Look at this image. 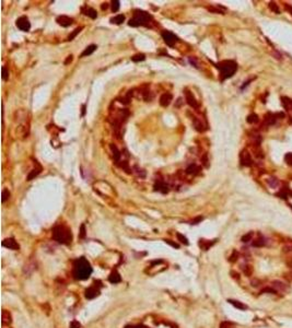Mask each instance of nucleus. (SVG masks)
<instances>
[{
  "mask_svg": "<svg viewBox=\"0 0 292 328\" xmlns=\"http://www.w3.org/2000/svg\"><path fill=\"white\" fill-rule=\"evenodd\" d=\"M92 273V267L84 257H81L75 261L73 265V277L78 280H86Z\"/></svg>",
  "mask_w": 292,
  "mask_h": 328,
  "instance_id": "nucleus-1",
  "label": "nucleus"
},
{
  "mask_svg": "<svg viewBox=\"0 0 292 328\" xmlns=\"http://www.w3.org/2000/svg\"><path fill=\"white\" fill-rule=\"evenodd\" d=\"M217 68L220 71V80L224 81L231 78L236 72L237 65L233 60H223V61L217 64Z\"/></svg>",
  "mask_w": 292,
  "mask_h": 328,
  "instance_id": "nucleus-2",
  "label": "nucleus"
},
{
  "mask_svg": "<svg viewBox=\"0 0 292 328\" xmlns=\"http://www.w3.org/2000/svg\"><path fill=\"white\" fill-rule=\"evenodd\" d=\"M53 239L60 244L69 245L72 241L71 231L65 225H57L53 230Z\"/></svg>",
  "mask_w": 292,
  "mask_h": 328,
  "instance_id": "nucleus-3",
  "label": "nucleus"
},
{
  "mask_svg": "<svg viewBox=\"0 0 292 328\" xmlns=\"http://www.w3.org/2000/svg\"><path fill=\"white\" fill-rule=\"evenodd\" d=\"M152 21V16L148 12L142 10H136L133 19L129 20L128 25L137 27V26H149Z\"/></svg>",
  "mask_w": 292,
  "mask_h": 328,
  "instance_id": "nucleus-4",
  "label": "nucleus"
},
{
  "mask_svg": "<svg viewBox=\"0 0 292 328\" xmlns=\"http://www.w3.org/2000/svg\"><path fill=\"white\" fill-rule=\"evenodd\" d=\"M161 35H162V38L164 39V42L166 43V45H169L171 47L178 41V37L170 31H163L161 33Z\"/></svg>",
  "mask_w": 292,
  "mask_h": 328,
  "instance_id": "nucleus-5",
  "label": "nucleus"
},
{
  "mask_svg": "<svg viewBox=\"0 0 292 328\" xmlns=\"http://www.w3.org/2000/svg\"><path fill=\"white\" fill-rule=\"evenodd\" d=\"M16 26H18V29H20L23 32H29L30 29H31V23H30L29 19L26 18V16H21V18H19L18 20H16Z\"/></svg>",
  "mask_w": 292,
  "mask_h": 328,
  "instance_id": "nucleus-6",
  "label": "nucleus"
},
{
  "mask_svg": "<svg viewBox=\"0 0 292 328\" xmlns=\"http://www.w3.org/2000/svg\"><path fill=\"white\" fill-rule=\"evenodd\" d=\"M240 160L242 165L244 166H250L253 164V160H252V156H250V152L247 150H243L240 154Z\"/></svg>",
  "mask_w": 292,
  "mask_h": 328,
  "instance_id": "nucleus-7",
  "label": "nucleus"
},
{
  "mask_svg": "<svg viewBox=\"0 0 292 328\" xmlns=\"http://www.w3.org/2000/svg\"><path fill=\"white\" fill-rule=\"evenodd\" d=\"M99 295H100V289H99V288H97L95 286H90L89 289L86 290V299L92 300V299H94V297H99Z\"/></svg>",
  "mask_w": 292,
  "mask_h": 328,
  "instance_id": "nucleus-8",
  "label": "nucleus"
},
{
  "mask_svg": "<svg viewBox=\"0 0 292 328\" xmlns=\"http://www.w3.org/2000/svg\"><path fill=\"white\" fill-rule=\"evenodd\" d=\"M2 246L13 250H18L20 248V246H19V244L14 239H5V241H2Z\"/></svg>",
  "mask_w": 292,
  "mask_h": 328,
  "instance_id": "nucleus-9",
  "label": "nucleus"
},
{
  "mask_svg": "<svg viewBox=\"0 0 292 328\" xmlns=\"http://www.w3.org/2000/svg\"><path fill=\"white\" fill-rule=\"evenodd\" d=\"M57 23L59 24V25H61L63 27H68V26H70L71 24L73 23V20L71 18H69V16H60L57 18Z\"/></svg>",
  "mask_w": 292,
  "mask_h": 328,
  "instance_id": "nucleus-10",
  "label": "nucleus"
},
{
  "mask_svg": "<svg viewBox=\"0 0 292 328\" xmlns=\"http://www.w3.org/2000/svg\"><path fill=\"white\" fill-rule=\"evenodd\" d=\"M185 97H186V101H187L189 106L194 107V108H196V109L198 108V103H197V101H196L195 97H194L193 93H191L188 90H185Z\"/></svg>",
  "mask_w": 292,
  "mask_h": 328,
  "instance_id": "nucleus-11",
  "label": "nucleus"
},
{
  "mask_svg": "<svg viewBox=\"0 0 292 328\" xmlns=\"http://www.w3.org/2000/svg\"><path fill=\"white\" fill-rule=\"evenodd\" d=\"M172 100H173L172 94H171V93H164V94H162L161 97H160V104H161V106L166 107V106H169V105L171 104Z\"/></svg>",
  "mask_w": 292,
  "mask_h": 328,
  "instance_id": "nucleus-12",
  "label": "nucleus"
},
{
  "mask_svg": "<svg viewBox=\"0 0 292 328\" xmlns=\"http://www.w3.org/2000/svg\"><path fill=\"white\" fill-rule=\"evenodd\" d=\"M271 288H274V289L276 290V292H284L286 290L288 289V286L286 283H283V282L276 280V281L272 282V286H271Z\"/></svg>",
  "mask_w": 292,
  "mask_h": 328,
  "instance_id": "nucleus-13",
  "label": "nucleus"
},
{
  "mask_svg": "<svg viewBox=\"0 0 292 328\" xmlns=\"http://www.w3.org/2000/svg\"><path fill=\"white\" fill-rule=\"evenodd\" d=\"M193 122H194V126H195L196 130L197 131L203 133V131L206 130V126H205V124L201 122V119H199V118H197V117H194Z\"/></svg>",
  "mask_w": 292,
  "mask_h": 328,
  "instance_id": "nucleus-14",
  "label": "nucleus"
},
{
  "mask_svg": "<svg viewBox=\"0 0 292 328\" xmlns=\"http://www.w3.org/2000/svg\"><path fill=\"white\" fill-rule=\"evenodd\" d=\"M214 243H216V240L211 241V242H210V241H207V240H200V241H199V246H200L201 250H208L209 248L211 247L212 245L214 244Z\"/></svg>",
  "mask_w": 292,
  "mask_h": 328,
  "instance_id": "nucleus-15",
  "label": "nucleus"
},
{
  "mask_svg": "<svg viewBox=\"0 0 292 328\" xmlns=\"http://www.w3.org/2000/svg\"><path fill=\"white\" fill-rule=\"evenodd\" d=\"M97 45H94V44L89 45V46L86 47V49H84L83 52H82V54H81V57H86V56H90V55L93 54L94 50L97 49Z\"/></svg>",
  "mask_w": 292,
  "mask_h": 328,
  "instance_id": "nucleus-16",
  "label": "nucleus"
},
{
  "mask_svg": "<svg viewBox=\"0 0 292 328\" xmlns=\"http://www.w3.org/2000/svg\"><path fill=\"white\" fill-rule=\"evenodd\" d=\"M111 150H112L113 152V156H114V160L116 161V163H118L120 160V155H122V153H120V151L117 149V147L114 146V144H111Z\"/></svg>",
  "mask_w": 292,
  "mask_h": 328,
  "instance_id": "nucleus-17",
  "label": "nucleus"
},
{
  "mask_svg": "<svg viewBox=\"0 0 292 328\" xmlns=\"http://www.w3.org/2000/svg\"><path fill=\"white\" fill-rule=\"evenodd\" d=\"M199 171H200V167L197 166L196 164H192V165H189V166L186 169V173H187V174H191V175H197L199 173Z\"/></svg>",
  "mask_w": 292,
  "mask_h": 328,
  "instance_id": "nucleus-18",
  "label": "nucleus"
},
{
  "mask_svg": "<svg viewBox=\"0 0 292 328\" xmlns=\"http://www.w3.org/2000/svg\"><path fill=\"white\" fill-rule=\"evenodd\" d=\"M108 280H110V282H112V283H118V282H120L122 278H120L119 273H118L117 271H113V272L110 275V277H108Z\"/></svg>",
  "mask_w": 292,
  "mask_h": 328,
  "instance_id": "nucleus-19",
  "label": "nucleus"
},
{
  "mask_svg": "<svg viewBox=\"0 0 292 328\" xmlns=\"http://www.w3.org/2000/svg\"><path fill=\"white\" fill-rule=\"evenodd\" d=\"M110 21H111V23L117 24L118 25V24H122L124 21H125V16H124V14H117V16H115L114 18L111 19Z\"/></svg>",
  "mask_w": 292,
  "mask_h": 328,
  "instance_id": "nucleus-20",
  "label": "nucleus"
},
{
  "mask_svg": "<svg viewBox=\"0 0 292 328\" xmlns=\"http://www.w3.org/2000/svg\"><path fill=\"white\" fill-rule=\"evenodd\" d=\"M154 187H155V190H159V191H161L163 194H166L169 191V187L163 182H158V184Z\"/></svg>",
  "mask_w": 292,
  "mask_h": 328,
  "instance_id": "nucleus-21",
  "label": "nucleus"
},
{
  "mask_svg": "<svg viewBox=\"0 0 292 328\" xmlns=\"http://www.w3.org/2000/svg\"><path fill=\"white\" fill-rule=\"evenodd\" d=\"M41 172H42V166H41V165H39V166L37 167V169H33L31 171V173H30V174L27 175V180H32L34 178V177H36L37 175H38Z\"/></svg>",
  "mask_w": 292,
  "mask_h": 328,
  "instance_id": "nucleus-22",
  "label": "nucleus"
},
{
  "mask_svg": "<svg viewBox=\"0 0 292 328\" xmlns=\"http://www.w3.org/2000/svg\"><path fill=\"white\" fill-rule=\"evenodd\" d=\"M228 302L231 303V304H232L233 306L236 307V308H239V310H246V308H247V306H246L245 304H243L242 302H240V301H235V300H229Z\"/></svg>",
  "mask_w": 292,
  "mask_h": 328,
  "instance_id": "nucleus-23",
  "label": "nucleus"
},
{
  "mask_svg": "<svg viewBox=\"0 0 292 328\" xmlns=\"http://www.w3.org/2000/svg\"><path fill=\"white\" fill-rule=\"evenodd\" d=\"M265 244H266L265 237H261V236L257 237L253 242V246H255V247H263V246H265Z\"/></svg>",
  "mask_w": 292,
  "mask_h": 328,
  "instance_id": "nucleus-24",
  "label": "nucleus"
},
{
  "mask_svg": "<svg viewBox=\"0 0 292 328\" xmlns=\"http://www.w3.org/2000/svg\"><path fill=\"white\" fill-rule=\"evenodd\" d=\"M275 120H276V115H272V114H270V113H268V114L266 115L265 119H264V122H266V125H272V124L275 122Z\"/></svg>",
  "mask_w": 292,
  "mask_h": 328,
  "instance_id": "nucleus-25",
  "label": "nucleus"
},
{
  "mask_svg": "<svg viewBox=\"0 0 292 328\" xmlns=\"http://www.w3.org/2000/svg\"><path fill=\"white\" fill-rule=\"evenodd\" d=\"M10 323H11V315L7 311H2V324L7 325V324H10Z\"/></svg>",
  "mask_w": 292,
  "mask_h": 328,
  "instance_id": "nucleus-26",
  "label": "nucleus"
},
{
  "mask_svg": "<svg viewBox=\"0 0 292 328\" xmlns=\"http://www.w3.org/2000/svg\"><path fill=\"white\" fill-rule=\"evenodd\" d=\"M144 59H146V55L144 54H137L131 57V60H133V63H139V61H142Z\"/></svg>",
  "mask_w": 292,
  "mask_h": 328,
  "instance_id": "nucleus-27",
  "label": "nucleus"
},
{
  "mask_svg": "<svg viewBox=\"0 0 292 328\" xmlns=\"http://www.w3.org/2000/svg\"><path fill=\"white\" fill-rule=\"evenodd\" d=\"M82 29H83V27H82V26H80V27H77L76 30H73L72 33H71L70 35L68 36V41H73V39H75V37H76L77 35H78V34L80 33L81 30H82Z\"/></svg>",
  "mask_w": 292,
  "mask_h": 328,
  "instance_id": "nucleus-28",
  "label": "nucleus"
},
{
  "mask_svg": "<svg viewBox=\"0 0 292 328\" xmlns=\"http://www.w3.org/2000/svg\"><path fill=\"white\" fill-rule=\"evenodd\" d=\"M246 120H247V122H250V124H255V122H258V116H257L256 114H250L247 116Z\"/></svg>",
  "mask_w": 292,
  "mask_h": 328,
  "instance_id": "nucleus-29",
  "label": "nucleus"
},
{
  "mask_svg": "<svg viewBox=\"0 0 292 328\" xmlns=\"http://www.w3.org/2000/svg\"><path fill=\"white\" fill-rule=\"evenodd\" d=\"M86 14L88 16H90L91 19H97V12L94 10V9H92V8L88 9V10H86Z\"/></svg>",
  "mask_w": 292,
  "mask_h": 328,
  "instance_id": "nucleus-30",
  "label": "nucleus"
},
{
  "mask_svg": "<svg viewBox=\"0 0 292 328\" xmlns=\"http://www.w3.org/2000/svg\"><path fill=\"white\" fill-rule=\"evenodd\" d=\"M242 269H243V271H244V273H245L246 276H250V275L253 273V267H252L250 265L243 266Z\"/></svg>",
  "mask_w": 292,
  "mask_h": 328,
  "instance_id": "nucleus-31",
  "label": "nucleus"
},
{
  "mask_svg": "<svg viewBox=\"0 0 292 328\" xmlns=\"http://www.w3.org/2000/svg\"><path fill=\"white\" fill-rule=\"evenodd\" d=\"M253 236H254V233H253V232H250V233H247V234L243 235V237H242V242H244V243L250 242V241H252V240H253Z\"/></svg>",
  "mask_w": 292,
  "mask_h": 328,
  "instance_id": "nucleus-32",
  "label": "nucleus"
},
{
  "mask_svg": "<svg viewBox=\"0 0 292 328\" xmlns=\"http://www.w3.org/2000/svg\"><path fill=\"white\" fill-rule=\"evenodd\" d=\"M9 197H10V191L8 189H3L1 193V201L5 202L7 199H9Z\"/></svg>",
  "mask_w": 292,
  "mask_h": 328,
  "instance_id": "nucleus-33",
  "label": "nucleus"
},
{
  "mask_svg": "<svg viewBox=\"0 0 292 328\" xmlns=\"http://www.w3.org/2000/svg\"><path fill=\"white\" fill-rule=\"evenodd\" d=\"M176 236H177V240L180 241L181 243H183L184 245H188V240L184 236V235H182L181 233H176Z\"/></svg>",
  "mask_w": 292,
  "mask_h": 328,
  "instance_id": "nucleus-34",
  "label": "nucleus"
},
{
  "mask_svg": "<svg viewBox=\"0 0 292 328\" xmlns=\"http://www.w3.org/2000/svg\"><path fill=\"white\" fill-rule=\"evenodd\" d=\"M269 8H270L271 11H274V12L280 13V10H279V8H278V5H277L276 2H270V3H269Z\"/></svg>",
  "mask_w": 292,
  "mask_h": 328,
  "instance_id": "nucleus-35",
  "label": "nucleus"
},
{
  "mask_svg": "<svg viewBox=\"0 0 292 328\" xmlns=\"http://www.w3.org/2000/svg\"><path fill=\"white\" fill-rule=\"evenodd\" d=\"M120 7V2L119 1H113L112 2V11L113 12H117L119 10Z\"/></svg>",
  "mask_w": 292,
  "mask_h": 328,
  "instance_id": "nucleus-36",
  "label": "nucleus"
},
{
  "mask_svg": "<svg viewBox=\"0 0 292 328\" xmlns=\"http://www.w3.org/2000/svg\"><path fill=\"white\" fill-rule=\"evenodd\" d=\"M1 70H2V76H1V77H2V79H3V80H8V78H9V71L8 70H7V68H5V67H2V68H1Z\"/></svg>",
  "mask_w": 292,
  "mask_h": 328,
  "instance_id": "nucleus-37",
  "label": "nucleus"
},
{
  "mask_svg": "<svg viewBox=\"0 0 292 328\" xmlns=\"http://www.w3.org/2000/svg\"><path fill=\"white\" fill-rule=\"evenodd\" d=\"M79 236H80V239H84V237H86V225H84V224H82V225L80 227Z\"/></svg>",
  "mask_w": 292,
  "mask_h": 328,
  "instance_id": "nucleus-38",
  "label": "nucleus"
},
{
  "mask_svg": "<svg viewBox=\"0 0 292 328\" xmlns=\"http://www.w3.org/2000/svg\"><path fill=\"white\" fill-rule=\"evenodd\" d=\"M284 161L287 162V164L292 165V153H287L284 156Z\"/></svg>",
  "mask_w": 292,
  "mask_h": 328,
  "instance_id": "nucleus-39",
  "label": "nucleus"
},
{
  "mask_svg": "<svg viewBox=\"0 0 292 328\" xmlns=\"http://www.w3.org/2000/svg\"><path fill=\"white\" fill-rule=\"evenodd\" d=\"M81 324L79 323L78 320H72L70 323V328H80Z\"/></svg>",
  "mask_w": 292,
  "mask_h": 328,
  "instance_id": "nucleus-40",
  "label": "nucleus"
},
{
  "mask_svg": "<svg viewBox=\"0 0 292 328\" xmlns=\"http://www.w3.org/2000/svg\"><path fill=\"white\" fill-rule=\"evenodd\" d=\"M220 328H232V324L229 323V322H223L220 325Z\"/></svg>",
  "mask_w": 292,
  "mask_h": 328,
  "instance_id": "nucleus-41",
  "label": "nucleus"
},
{
  "mask_svg": "<svg viewBox=\"0 0 292 328\" xmlns=\"http://www.w3.org/2000/svg\"><path fill=\"white\" fill-rule=\"evenodd\" d=\"M237 257H239V254H237L236 252H233V255L230 257L229 261H236V259H237Z\"/></svg>",
  "mask_w": 292,
  "mask_h": 328,
  "instance_id": "nucleus-42",
  "label": "nucleus"
},
{
  "mask_svg": "<svg viewBox=\"0 0 292 328\" xmlns=\"http://www.w3.org/2000/svg\"><path fill=\"white\" fill-rule=\"evenodd\" d=\"M165 242H166L167 244H170V245H171V246H173V247H175V248H178V247H180V245H178V244H176V243L171 242V241H170V240H165Z\"/></svg>",
  "mask_w": 292,
  "mask_h": 328,
  "instance_id": "nucleus-43",
  "label": "nucleus"
},
{
  "mask_svg": "<svg viewBox=\"0 0 292 328\" xmlns=\"http://www.w3.org/2000/svg\"><path fill=\"white\" fill-rule=\"evenodd\" d=\"M201 220H203V217H198V218H196L195 220H193V221H192V224H197L198 222H200Z\"/></svg>",
  "mask_w": 292,
  "mask_h": 328,
  "instance_id": "nucleus-44",
  "label": "nucleus"
},
{
  "mask_svg": "<svg viewBox=\"0 0 292 328\" xmlns=\"http://www.w3.org/2000/svg\"><path fill=\"white\" fill-rule=\"evenodd\" d=\"M72 61V55H70V56H68L67 59L65 60V65H68L69 63H71Z\"/></svg>",
  "mask_w": 292,
  "mask_h": 328,
  "instance_id": "nucleus-45",
  "label": "nucleus"
},
{
  "mask_svg": "<svg viewBox=\"0 0 292 328\" xmlns=\"http://www.w3.org/2000/svg\"><path fill=\"white\" fill-rule=\"evenodd\" d=\"M208 10H209V11H212V12L222 13V11H221V10H219V9H217V8H212V7H211V8H208Z\"/></svg>",
  "mask_w": 292,
  "mask_h": 328,
  "instance_id": "nucleus-46",
  "label": "nucleus"
},
{
  "mask_svg": "<svg viewBox=\"0 0 292 328\" xmlns=\"http://www.w3.org/2000/svg\"><path fill=\"white\" fill-rule=\"evenodd\" d=\"M284 8H286L288 11H289L290 14H292V7H290L289 5H287V3H286V5H284Z\"/></svg>",
  "mask_w": 292,
  "mask_h": 328,
  "instance_id": "nucleus-47",
  "label": "nucleus"
},
{
  "mask_svg": "<svg viewBox=\"0 0 292 328\" xmlns=\"http://www.w3.org/2000/svg\"><path fill=\"white\" fill-rule=\"evenodd\" d=\"M258 283H259V280H258V279H254L253 281H252V284H253V286H259Z\"/></svg>",
  "mask_w": 292,
  "mask_h": 328,
  "instance_id": "nucleus-48",
  "label": "nucleus"
},
{
  "mask_svg": "<svg viewBox=\"0 0 292 328\" xmlns=\"http://www.w3.org/2000/svg\"><path fill=\"white\" fill-rule=\"evenodd\" d=\"M107 8H108V3H107V2H105V3H103V5H102V10H106Z\"/></svg>",
  "mask_w": 292,
  "mask_h": 328,
  "instance_id": "nucleus-49",
  "label": "nucleus"
},
{
  "mask_svg": "<svg viewBox=\"0 0 292 328\" xmlns=\"http://www.w3.org/2000/svg\"><path fill=\"white\" fill-rule=\"evenodd\" d=\"M84 115H86V105L82 106V116H84Z\"/></svg>",
  "mask_w": 292,
  "mask_h": 328,
  "instance_id": "nucleus-50",
  "label": "nucleus"
},
{
  "mask_svg": "<svg viewBox=\"0 0 292 328\" xmlns=\"http://www.w3.org/2000/svg\"><path fill=\"white\" fill-rule=\"evenodd\" d=\"M290 106H291V108H292V101H290Z\"/></svg>",
  "mask_w": 292,
  "mask_h": 328,
  "instance_id": "nucleus-51",
  "label": "nucleus"
}]
</instances>
